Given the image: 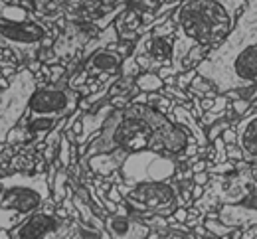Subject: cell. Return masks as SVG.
I'll return each mask as SVG.
<instances>
[{"label":"cell","mask_w":257,"mask_h":239,"mask_svg":"<svg viewBox=\"0 0 257 239\" xmlns=\"http://www.w3.org/2000/svg\"><path fill=\"white\" fill-rule=\"evenodd\" d=\"M202 194H204V186H200V184H194V186H192V200H198Z\"/></svg>","instance_id":"cell-26"},{"label":"cell","mask_w":257,"mask_h":239,"mask_svg":"<svg viewBox=\"0 0 257 239\" xmlns=\"http://www.w3.org/2000/svg\"><path fill=\"white\" fill-rule=\"evenodd\" d=\"M67 178H69V174L64 170H58L56 172V182H54V202H62L65 198V192H67Z\"/></svg>","instance_id":"cell-17"},{"label":"cell","mask_w":257,"mask_h":239,"mask_svg":"<svg viewBox=\"0 0 257 239\" xmlns=\"http://www.w3.org/2000/svg\"><path fill=\"white\" fill-rule=\"evenodd\" d=\"M155 2L159 4V2H172V0H155ZM178 2H182V0H178Z\"/></svg>","instance_id":"cell-30"},{"label":"cell","mask_w":257,"mask_h":239,"mask_svg":"<svg viewBox=\"0 0 257 239\" xmlns=\"http://www.w3.org/2000/svg\"><path fill=\"white\" fill-rule=\"evenodd\" d=\"M241 237H245V239L253 237V239H257V223H255V225H253V227H249V229H245Z\"/></svg>","instance_id":"cell-28"},{"label":"cell","mask_w":257,"mask_h":239,"mask_svg":"<svg viewBox=\"0 0 257 239\" xmlns=\"http://www.w3.org/2000/svg\"><path fill=\"white\" fill-rule=\"evenodd\" d=\"M218 93L257 85V0H247L231 32L196 66Z\"/></svg>","instance_id":"cell-2"},{"label":"cell","mask_w":257,"mask_h":239,"mask_svg":"<svg viewBox=\"0 0 257 239\" xmlns=\"http://www.w3.org/2000/svg\"><path fill=\"white\" fill-rule=\"evenodd\" d=\"M192 182L194 184H200V186H206L210 182V174L208 170H202V172H194L192 176Z\"/></svg>","instance_id":"cell-24"},{"label":"cell","mask_w":257,"mask_h":239,"mask_svg":"<svg viewBox=\"0 0 257 239\" xmlns=\"http://www.w3.org/2000/svg\"><path fill=\"white\" fill-rule=\"evenodd\" d=\"M135 85L139 87V91L153 93V91H161L164 87V79L155 71H143L135 77Z\"/></svg>","instance_id":"cell-15"},{"label":"cell","mask_w":257,"mask_h":239,"mask_svg":"<svg viewBox=\"0 0 257 239\" xmlns=\"http://www.w3.org/2000/svg\"><path fill=\"white\" fill-rule=\"evenodd\" d=\"M235 142L241 148L243 160L257 164V111H249L235 125Z\"/></svg>","instance_id":"cell-11"},{"label":"cell","mask_w":257,"mask_h":239,"mask_svg":"<svg viewBox=\"0 0 257 239\" xmlns=\"http://www.w3.org/2000/svg\"><path fill=\"white\" fill-rule=\"evenodd\" d=\"M105 221V231L109 237L115 239H145L149 237L151 233V227L139 219V217H133L131 213H107L103 217Z\"/></svg>","instance_id":"cell-10"},{"label":"cell","mask_w":257,"mask_h":239,"mask_svg":"<svg viewBox=\"0 0 257 239\" xmlns=\"http://www.w3.org/2000/svg\"><path fill=\"white\" fill-rule=\"evenodd\" d=\"M172 40H174V36L159 38V36L151 34L147 40L145 54L153 56L157 62H161L162 66H170L172 64Z\"/></svg>","instance_id":"cell-14"},{"label":"cell","mask_w":257,"mask_h":239,"mask_svg":"<svg viewBox=\"0 0 257 239\" xmlns=\"http://www.w3.org/2000/svg\"><path fill=\"white\" fill-rule=\"evenodd\" d=\"M220 137L224 138L225 144H231V142H235V138H237V137H235V129H233V127H227V129H225Z\"/></svg>","instance_id":"cell-25"},{"label":"cell","mask_w":257,"mask_h":239,"mask_svg":"<svg viewBox=\"0 0 257 239\" xmlns=\"http://www.w3.org/2000/svg\"><path fill=\"white\" fill-rule=\"evenodd\" d=\"M52 71H54V73H52V83H56V81H60V77L64 75L65 69L64 68H54Z\"/></svg>","instance_id":"cell-27"},{"label":"cell","mask_w":257,"mask_h":239,"mask_svg":"<svg viewBox=\"0 0 257 239\" xmlns=\"http://www.w3.org/2000/svg\"><path fill=\"white\" fill-rule=\"evenodd\" d=\"M125 156H127L125 150H109V152H99V154L85 156V158H87L89 172H93L99 178H107L121 168Z\"/></svg>","instance_id":"cell-13"},{"label":"cell","mask_w":257,"mask_h":239,"mask_svg":"<svg viewBox=\"0 0 257 239\" xmlns=\"http://www.w3.org/2000/svg\"><path fill=\"white\" fill-rule=\"evenodd\" d=\"M6 235H8V233H4V231H0V237H6Z\"/></svg>","instance_id":"cell-31"},{"label":"cell","mask_w":257,"mask_h":239,"mask_svg":"<svg viewBox=\"0 0 257 239\" xmlns=\"http://www.w3.org/2000/svg\"><path fill=\"white\" fill-rule=\"evenodd\" d=\"M194 77H196V68L192 69H186V71H180V73H176V87H180V89H188V85H190V81H192Z\"/></svg>","instance_id":"cell-20"},{"label":"cell","mask_w":257,"mask_h":239,"mask_svg":"<svg viewBox=\"0 0 257 239\" xmlns=\"http://www.w3.org/2000/svg\"><path fill=\"white\" fill-rule=\"evenodd\" d=\"M50 44V30L32 12L18 4L0 0V48L18 60H34L42 46Z\"/></svg>","instance_id":"cell-4"},{"label":"cell","mask_w":257,"mask_h":239,"mask_svg":"<svg viewBox=\"0 0 257 239\" xmlns=\"http://www.w3.org/2000/svg\"><path fill=\"white\" fill-rule=\"evenodd\" d=\"M50 204V178L46 174H12L0 182V209L16 219Z\"/></svg>","instance_id":"cell-6"},{"label":"cell","mask_w":257,"mask_h":239,"mask_svg":"<svg viewBox=\"0 0 257 239\" xmlns=\"http://www.w3.org/2000/svg\"><path fill=\"white\" fill-rule=\"evenodd\" d=\"M190 142H196L190 131L153 105L128 103L123 109L111 111L81 156L109 150H125L127 154L137 150H155L178 160Z\"/></svg>","instance_id":"cell-1"},{"label":"cell","mask_w":257,"mask_h":239,"mask_svg":"<svg viewBox=\"0 0 257 239\" xmlns=\"http://www.w3.org/2000/svg\"><path fill=\"white\" fill-rule=\"evenodd\" d=\"M178 166L180 164L174 156H166L155 150H137L125 156L119 172L123 182L133 186L147 180H172Z\"/></svg>","instance_id":"cell-8"},{"label":"cell","mask_w":257,"mask_h":239,"mask_svg":"<svg viewBox=\"0 0 257 239\" xmlns=\"http://www.w3.org/2000/svg\"><path fill=\"white\" fill-rule=\"evenodd\" d=\"M227 127H231V121H227V119H220V121H216L214 125H210L208 127V131H206V137H208V142H212L216 137H220L222 133H224Z\"/></svg>","instance_id":"cell-19"},{"label":"cell","mask_w":257,"mask_h":239,"mask_svg":"<svg viewBox=\"0 0 257 239\" xmlns=\"http://www.w3.org/2000/svg\"><path fill=\"white\" fill-rule=\"evenodd\" d=\"M105 4H115V2H119V0H103Z\"/></svg>","instance_id":"cell-29"},{"label":"cell","mask_w":257,"mask_h":239,"mask_svg":"<svg viewBox=\"0 0 257 239\" xmlns=\"http://www.w3.org/2000/svg\"><path fill=\"white\" fill-rule=\"evenodd\" d=\"M225 156H227V160H231V162H237V160H241V158H243L241 148L237 146V142L225 144Z\"/></svg>","instance_id":"cell-22"},{"label":"cell","mask_w":257,"mask_h":239,"mask_svg":"<svg viewBox=\"0 0 257 239\" xmlns=\"http://www.w3.org/2000/svg\"><path fill=\"white\" fill-rule=\"evenodd\" d=\"M79 107V91L69 87L65 83V77L48 83L42 87H36L28 99V111H26V125L28 133L38 135L52 131L60 119L69 117Z\"/></svg>","instance_id":"cell-5"},{"label":"cell","mask_w":257,"mask_h":239,"mask_svg":"<svg viewBox=\"0 0 257 239\" xmlns=\"http://www.w3.org/2000/svg\"><path fill=\"white\" fill-rule=\"evenodd\" d=\"M188 91L192 93L194 97H200V99H204V97H216V95H218L216 87H214L206 77H202V75H198V73H196V77L190 81Z\"/></svg>","instance_id":"cell-16"},{"label":"cell","mask_w":257,"mask_h":239,"mask_svg":"<svg viewBox=\"0 0 257 239\" xmlns=\"http://www.w3.org/2000/svg\"><path fill=\"white\" fill-rule=\"evenodd\" d=\"M123 194V202L128 205L133 217L145 219L153 213L170 215L178 205V184L174 180H147L128 186L125 182L117 184Z\"/></svg>","instance_id":"cell-7"},{"label":"cell","mask_w":257,"mask_h":239,"mask_svg":"<svg viewBox=\"0 0 257 239\" xmlns=\"http://www.w3.org/2000/svg\"><path fill=\"white\" fill-rule=\"evenodd\" d=\"M247 0H182L170 14L176 24V36L210 50L222 44L231 32Z\"/></svg>","instance_id":"cell-3"},{"label":"cell","mask_w":257,"mask_h":239,"mask_svg":"<svg viewBox=\"0 0 257 239\" xmlns=\"http://www.w3.org/2000/svg\"><path fill=\"white\" fill-rule=\"evenodd\" d=\"M141 73V68L135 60V56H125L123 62H121V68H119V75H125V77H137Z\"/></svg>","instance_id":"cell-18"},{"label":"cell","mask_w":257,"mask_h":239,"mask_svg":"<svg viewBox=\"0 0 257 239\" xmlns=\"http://www.w3.org/2000/svg\"><path fill=\"white\" fill-rule=\"evenodd\" d=\"M107 198H109V200H113L115 204H119V202H123V194L119 192V188H117V184H111V188L107 190Z\"/></svg>","instance_id":"cell-23"},{"label":"cell","mask_w":257,"mask_h":239,"mask_svg":"<svg viewBox=\"0 0 257 239\" xmlns=\"http://www.w3.org/2000/svg\"><path fill=\"white\" fill-rule=\"evenodd\" d=\"M218 219L229 225V227H239V229H249L257 223V209L247 205L245 202H235V204H220L216 207Z\"/></svg>","instance_id":"cell-12"},{"label":"cell","mask_w":257,"mask_h":239,"mask_svg":"<svg viewBox=\"0 0 257 239\" xmlns=\"http://www.w3.org/2000/svg\"><path fill=\"white\" fill-rule=\"evenodd\" d=\"M229 107L233 109L235 117H237V119H241V117H245V115L249 113V109H251V103L245 101V99H231V101H229Z\"/></svg>","instance_id":"cell-21"},{"label":"cell","mask_w":257,"mask_h":239,"mask_svg":"<svg viewBox=\"0 0 257 239\" xmlns=\"http://www.w3.org/2000/svg\"><path fill=\"white\" fill-rule=\"evenodd\" d=\"M71 219L54 211L36 209L24 215L16 225H12L10 237L16 239H44V237H69Z\"/></svg>","instance_id":"cell-9"}]
</instances>
